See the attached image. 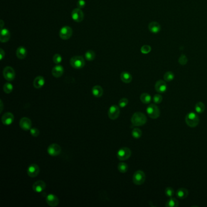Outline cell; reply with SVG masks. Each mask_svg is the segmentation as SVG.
Returning a JSON list of instances; mask_svg holds the SVG:
<instances>
[{"mask_svg": "<svg viewBox=\"0 0 207 207\" xmlns=\"http://www.w3.org/2000/svg\"><path fill=\"white\" fill-rule=\"evenodd\" d=\"M155 89L159 93H164L167 90V85L165 81L158 80L155 85Z\"/></svg>", "mask_w": 207, "mask_h": 207, "instance_id": "obj_14", "label": "cell"}, {"mask_svg": "<svg viewBox=\"0 0 207 207\" xmlns=\"http://www.w3.org/2000/svg\"><path fill=\"white\" fill-rule=\"evenodd\" d=\"M70 64L74 69H80L85 66V61L83 56H74L71 58Z\"/></svg>", "mask_w": 207, "mask_h": 207, "instance_id": "obj_4", "label": "cell"}, {"mask_svg": "<svg viewBox=\"0 0 207 207\" xmlns=\"http://www.w3.org/2000/svg\"><path fill=\"white\" fill-rule=\"evenodd\" d=\"M1 121L4 125L9 126L14 121V115L11 113H6L2 116Z\"/></svg>", "mask_w": 207, "mask_h": 207, "instance_id": "obj_13", "label": "cell"}, {"mask_svg": "<svg viewBox=\"0 0 207 207\" xmlns=\"http://www.w3.org/2000/svg\"><path fill=\"white\" fill-rule=\"evenodd\" d=\"M72 29L69 26H64L62 27L59 32L60 38L64 40H66L71 37L72 35Z\"/></svg>", "mask_w": 207, "mask_h": 207, "instance_id": "obj_8", "label": "cell"}, {"mask_svg": "<svg viewBox=\"0 0 207 207\" xmlns=\"http://www.w3.org/2000/svg\"><path fill=\"white\" fill-rule=\"evenodd\" d=\"M140 98L141 101L145 104L150 103L152 99L151 96L148 93H143L141 94Z\"/></svg>", "mask_w": 207, "mask_h": 207, "instance_id": "obj_27", "label": "cell"}, {"mask_svg": "<svg viewBox=\"0 0 207 207\" xmlns=\"http://www.w3.org/2000/svg\"><path fill=\"white\" fill-rule=\"evenodd\" d=\"M146 179V176L143 171L138 170L135 171L133 175L132 181L135 185H140L144 184Z\"/></svg>", "mask_w": 207, "mask_h": 207, "instance_id": "obj_3", "label": "cell"}, {"mask_svg": "<svg viewBox=\"0 0 207 207\" xmlns=\"http://www.w3.org/2000/svg\"><path fill=\"white\" fill-rule=\"evenodd\" d=\"M128 104V100L126 98H123L122 99H120L118 101V106L123 108L125 107H126Z\"/></svg>", "mask_w": 207, "mask_h": 207, "instance_id": "obj_34", "label": "cell"}, {"mask_svg": "<svg viewBox=\"0 0 207 207\" xmlns=\"http://www.w3.org/2000/svg\"><path fill=\"white\" fill-rule=\"evenodd\" d=\"M188 195V191L185 188H179L176 192V196L179 199H185Z\"/></svg>", "mask_w": 207, "mask_h": 207, "instance_id": "obj_24", "label": "cell"}, {"mask_svg": "<svg viewBox=\"0 0 207 207\" xmlns=\"http://www.w3.org/2000/svg\"><path fill=\"white\" fill-rule=\"evenodd\" d=\"M47 151H48V153L50 155L56 156V155H58L61 153V148L59 145L56 143H52V144H51L48 147Z\"/></svg>", "mask_w": 207, "mask_h": 207, "instance_id": "obj_10", "label": "cell"}, {"mask_svg": "<svg viewBox=\"0 0 207 207\" xmlns=\"http://www.w3.org/2000/svg\"><path fill=\"white\" fill-rule=\"evenodd\" d=\"M19 126L24 131H29L32 128V122L27 117H23L19 120Z\"/></svg>", "mask_w": 207, "mask_h": 207, "instance_id": "obj_11", "label": "cell"}, {"mask_svg": "<svg viewBox=\"0 0 207 207\" xmlns=\"http://www.w3.org/2000/svg\"><path fill=\"white\" fill-rule=\"evenodd\" d=\"M64 73V68L60 64H57L54 66L52 70V74L56 78L61 77Z\"/></svg>", "mask_w": 207, "mask_h": 207, "instance_id": "obj_20", "label": "cell"}, {"mask_svg": "<svg viewBox=\"0 0 207 207\" xmlns=\"http://www.w3.org/2000/svg\"><path fill=\"white\" fill-rule=\"evenodd\" d=\"M148 29L151 33L157 34L160 31L161 26L157 22L152 21L148 25Z\"/></svg>", "mask_w": 207, "mask_h": 207, "instance_id": "obj_19", "label": "cell"}, {"mask_svg": "<svg viewBox=\"0 0 207 207\" xmlns=\"http://www.w3.org/2000/svg\"><path fill=\"white\" fill-rule=\"evenodd\" d=\"M179 62L180 64L182 65H185L187 64V63L188 62V60L187 58L184 55H182L179 58Z\"/></svg>", "mask_w": 207, "mask_h": 207, "instance_id": "obj_39", "label": "cell"}, {"mask_svg": "<svg viewBox=\"0 0 207 207\" xmlns=\"http://www.w3.org/2000/svg\"><path fill=\"white\" fill-rule=\"evenodd\" d=\"M120 111L119 106L115 105H113L108 110V117L111 120H115L116 118L118 117L120 115Z\"/></svg>", "mask_w": 207, "mask_h": 207, "instance_id": "obj_12", "label": "cell"}, {"mask_svg": "<svg viewBox=\"0 0 207 207\" xmlns=\"http://www.w3.org/2000/svg\"><path fill=\"white\" fill-rule=\"evenodd\" d=\"M27 54V51L24 47L20 46L17 49L16 55L20 60L24 59L26 57Z\"/></svg>", "mask_w": 207, "mask_h": 207, "instance_id": "obj_22", "label": "cell"}, {"mask_svg": "<svg viewBox=\"0 0 207 207\" xmlns=\"http://www.w3.org/2000/svg\"><path fill=\"white\" fill-rule=\"evenodd\" d=\"M86 1L85 0H78L77 2V7L79 9H83L86 6Z\"/></svg>", "mask_w": 207, "mask_h": 207, "instance_id": "obj_41", "label": "cell"}, {"mask_svg": "<svg viewBox=\"0 0 207 207\" xmlns=\"http://www.w3.org/2000/svg\"><path fill=\"white\" fill-rule=\"evenodd\" d=\"M147 113L148 116L153 119H156L160 116V110L155 104H151L147 108Z\"/></svg>", "mask_w": 207, "mask_h": 207, "instance_id": "obj_5", "label": "cell"}, {"mask_svg": "<svg viewBox=\"0 0 207 207\" xmlns=\"http://www.w3.org/2000/svg\"><path fill=\"white\" fill-rule=\"evenodd\" d=\"M62 56L59 54H56L53 56V61L56 64H60L62 62Z\"/></svg>", "mask_w": 207, "mask_h": 207, "instance_id": "obj_36", "label": "cell"}, {"mask_svg": "<svg viewBox=\"0 0 207 207\" xmlns=\"http://www.w3.org/2000/svg\"><path fill=\"white\" fill-rule=\"evenodd\" d=\"M118 169L120 172L125 173L128 169V166L126 163L121 162L118 165Z\"/></svg>", "mask_w": 207, "mask_h": 207, "instance_id": "obj_30", "label": "cell"}, {"mask_svg": "<svg viewBox=\"0 0 207 207\" xmlns=\"http://www.w3.org/2000/svg\"><path fill=\"white\" fill-rule=\"evenodd\" d=\"M142 135V132L139 128H134L132 131V135L134 139H138L141 137Z\"/></svg>", "mask_w": 207, "mask_h": 207, "instance_id": "obj_32", "label": "cell"}, {"mask_svg": "<svg viewBox=\"0 0 207 207\" xmlns=\"http://www.w3.org/2000/svg\"><path fill=\"white\" fill-rule=\"evenodd\" d=\"M131 155V151L127 147L120 148L117 151V157L120 160H126L128 159Z\"/></svg>", "mask_w": 207, "mask_h": 207, "instance_id": "obj_6", "label": "cell"}, {"mask_svg": "<svg viewBox=\"0 0 207 207\" xmlns=\"http://www.w3.org/2000/svg\"><path fill=\"white\" fill-rule=\"evenodd\" d=\"M1 108L0 113H1L2 111V100H1Z\"/></svg>", "mask_w": 207, "mask_h": 207, "instance_id": "obj_44", "label": "cell"}, {"mask_svg": "<svg viewBox=\"0 0 207 207\" xmlns=\"http://www.w3.org/2000/svg\"><path fill=\"white\" fill-rule=\"evenodd\" d=\"M164 78L165 81H171L174 78V74L173 72L171 71H168L165 74Z\"/></svg>", "mask_w": 207, "mask_h": 207, "instance_id": "obj_33", "label": "cell"}, {"mask_svg": "<svg viewBox=\"0 0 207 207\" xmlns=\"http://www.w3.org/2000/svg\"><path fill=\"white\" fill-rule=\"evenodd\" d=\"M30 132L33 137H38L39 134V131L37 128H32L30 130Z\"/></svg>", "mask_w": 207, "mask_h": 207, "instance_id": "obj_40", "label": "cell"}, {"mask_svg": "<svg viewBox=\"0 0 207 207\" xmlns=\"http://www.w3.org/2000/svg\"><path fill=\"white\" fill-rule=\"evenodd\" d=\"M3 76L6 80L11 81L15 78V72L12 67L6 66L3 70Z\"/></svg>", "mask_w": 207, "mask_h": 207, "instance_id": "obj_7", "label": "cell"}, {"mask_svg": "<svg viewBox=\"0 0 207 207\" xmlns=\"http://www.w3.org/2000/svg\"><path fill=\"white\" fill-rule=\"evenodd\" d=\"M0 23H1V24H0L1 25V29H3V26H4V21L2 19L1 20Z\"/></svg>", "mask_w": 207, "mask_h": 207, "instance_id": "obj_43", "label": "cell"}, {"mask_svg": "<svg viewBox=\"0 0 207 207\" xmlns=\"http://www.w3.org/2000/svg\"><path fill=\"white\" fill-rule=\"evenodd\" d=\"M45 84V79L42 76H38L37 77L33 82V85L34 88L36 89L41 88Z\"/></svg>", "mask_w": 207, "mask_h": 207, "instance_id": "obj_21", "label": "cell"}, {"mask_svg": "<svg viewBox=\"0 0 207 207\" xmlns=\"http://www.w3.org/2000/svg\"><path fill=\"white\" fill-rule=\"evenodd\" d=\"M179 205L178 201L173 197H169V199L167 202L165 206L168 207H176Z\"/></svg>", "mask_w": 207, "mask_h": 207, "instance_id": "obj_28", "label": "cell"}, {"mask_svg": "<svg viewBox=\"0 0 207 207\" xmlns=\"http://www.w3.org/2000/svg\"><path fill=\"white\" fill-rule=\"evenodd\" d=\"M151 48L150 46L148 45H144L141 48V52L143 54H147L150 52Z\"/></svg>", "mask_w": 207, "mask_h": 207, "instance_id": "obj_37", "label": "cell"}, {"mask_svg": "<svg viewBox=\"0 0 207 207\" xmlns=\"http://www.w3.org/2000/svg\"><path fill=\"white\" fill-rule=\"evenodd\" d=\"M46 187V185L44 181L38 180L33 184L32 189L35 193H40L45 189Z\"/></svg>", "mask_w": 207, "mask_h": 207, "instance_id": "obj_17", "label": "cell"}, {"mask_svg": "<svg viewBox=\"0 0 207 207\" xmlns=\"http://www.w3.org/2000/svg\"><path fill=\"white\" fill-rule=\"evenodd\" d=\"M71 16L72 19L74 21L77 23H80L84 19V13L81 9L77 7L72 10Z\"/></svg>", "mask_w": 207, "mask_h": 207, "instance_id": "obj_9", "label": "cell"}, {"mask_svg": "<svg viewBox=\"0 0 207 207\" xmlns=\"http://www.w3.org/2000/svg\"><path fill=\"white\" fill-rule=\"evenodd\" d=\"M194 108H195V111H196V113L198 114H201L204 112L205 110V106L204 104V103L199 101L196 104Z\"/></svg>", "mask_w": 207, "mask_h": 207, "instance_id": "obj_26", "label": "cell"}, {"mask_svg": "<svg viewBox=\"0 0 207 207\" xmlns=\"http://www.w3.org/2000/svg\"><path fill=\"white\" fill-rule=\"evenodd\" d=\"M120 78L122 81L125 83H130L132 80V75L128 72H123L120 74Z\"/></svg>", "mask_w": 207, "mask_h": 207, "instance_id": "obj_25", "label": "cell"}, {"mask_svg": "<svg viewBox=\"0 0 207 207\" xmlns=\"http://www.w3.org/2000/svg\"><path fill=\"white\" fill-rule=\"evenodd\" d=\"M27 174L31 177H35L39 172V168L36 164H31L27 168Z\"/></svg>", "mask_w": 207, "mask_h": 207, "instance_id": "obj_16", "label": "cell"}, {"mask_svg": "<svg viewBox=\"0 0 207 207\" xmlns=\"http://www.w3.org/2000/svg\"><path fill=\"white\" fill-rule=\"evenodd\" d=\"M46 202L50 207H56L59 204V199L56 195L53 194H49L46 197Z\"/></svg>", "mask_w": 207, "mask_h": 207, "instance_id": "obj_15", "label": "cell"}, {"mask_svg": "<svg viewBox=\"0 0 207 207\" xmlns=\"http://www.w3.org/2000/svg\"><path fill=\"white\" fill-rule=\"evenodd\" d=\"M10 38V33L7 29L3 28L1 29L0 41L2 43L7 42Z\"/></svg>", "mask_w": 207, "mask_h": 207, "instance_id": "obj_18", "label": "cell"}, {"mask_svg": "<svg viewBox=\"0 0 207 207\" xmlns=\"http://www.w3.org/2000/svg\"><path fill=\"white\" fill-rule=\"evenodd\" d=\"M14 89L13 85L10 83H6L3 86V91L6 94H10L12 92Z\"/></svg>", "mask_w": 207, "mask_h": 207, "instance_id": "obj_29", "label": "cell"}, {"mask_svg": "<svg viewBox=\"0 0 207 207\" xmlns=\"http://www.w3.org/2000/svg\"><path fill=\"white\" fill-rule=\"evenodd\" d=\"M131 120L133 125L140 126L144 125L147 123V118L143 113L137 112L132 115Z\"/></svg>", "mask_w": 207, "mask_h": 207, "instance_id": "obj_1", "label": "cell"}, {"mask_svg": "<svg viewBox=\"0 0 207 207\" xmlns=\"http://www.w3.org/2000/svg\"><path fill=\"white\" fill-rule=\"evenodd\" d=\"M174 194V191L171 187H167L165 189V194L167 197H171Z\"/></svg>", "mask_w": 207, "mask_h": 207, "instance_id": "obj_38", "label": "cell"}, {"mask_svg": "<svg viewBox=\"0 0 207 207\" xmlns=\"http://www.w3.org/2000/svg\"><path fill=\"white\" fill-rule=\"evenodd\" d=\"M163 100V97L160 94H155L153 97V101L156 104L160 103Z\"/></svg>", "mask_w": 207, "mask_h": 207, "instance_id": "obj_35", "label": "cell"}, {"mask_svg": "<svg viewBox=\"0 0 207 207\" xmlns=\"http://www.w3.org/2000/svg\"><path fill=\"white\" fill-rule=\"evenodd\" d=\"M92 94L95 97H101L103 94V89L100 86L95 85L92 89Z\"/></svg>", "mask_w": 207, "mask_h": 207, "instance_id": "obj_23", "label": "cell"}, {"mask_svg": "<svg viewBox=\"0 0 207 207\" xmlns=\"http://www.w3.org/2000/svg\"><path fill=\"white\" fill-rule=\"evenodd\" d=\"M85 58L88 61H93L95 58V54L93 51L89 50L85 53Z\"/></svg>", "mask_w": 207, "mask_h": 207, "instance_id": "obj_31", "label": "cell"}, {"mask_svg": "<svg viewBox=\"0 0 207 207\" xmlns=\"http://www.w3.org/2000/svg\"><path fill=\"white\" fill-rule=\"evenodd\" d=\"M185 122L188 126L194 128L197 126L199 123V118L196 113H188L185 117Z\"/></svg>", "mask_w": 207, "mask_h": 207, "instance_id": "obj_2", "label": "cell"}, {"mask_svg": "<svg viewBox=\"0 0 207 207\" xmlns=\"http://www.w3.org/2000/svg\"><path fill=\"white\" fill-rule=\"evenodd\" d=\"M0 56H1V60H2L5 56V52L2 49H0Z\"/></svg>", "mask_w": 207, "mask_h": 207, "instance_id": "obj_42", "label": "cell"}]
</instances>
